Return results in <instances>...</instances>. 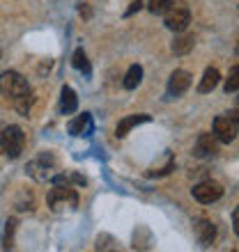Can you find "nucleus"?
<instances>
[{
	"mask_svg": "<svg viewBox=\"0 0 239 252\" xmlns=\"http://www.w3.org/2000/svg\"><path fill=\"white\" fill-rule=\"evenodd\" d=\"M140 80H143V66L131 64L129 71H126V76H124V87L126 90H136V87L140 85Z\"/></svg>",
	"mask_w": 239,
	"mask_h": 252,
	"instance_id": "obj_15",
	"label": "nucleus"
},
{
	"mask_svg": "<svg viewBox=\"0 0 239 252\" xmlns=\"http://www.w3.org/2000/svg\"><path fill=\"white\" fill-rule=\"evenodd\" d=\"M0 92L9 96L14 101L16 110L23 115H28L30 110V103H33V90L28 85V80L16 71H7L0 76Z\"/></svg>",
	"mask_w": 239,
	"mask_h": 252,
	"instance_id": "obj_1",
	"label": "nucleus"
},
{
	"mask_svg": "<svg viewBox=\"0 0 239 252\" xmlns=\"http://www.w3.org/2000/svg\"><path fill=\"white\" fill-rule=\"evenodd\" d=\"M191 87V73L184 71V69H179L170 76V83H168V94L170 96H179V94H184L186 90Z\"/></svg>",
	"mask_w": 239,
	"mask_h": 252,
	"instance_id": "obj_7",
	"label": "nucleus"
},
{
	"mask_svg": "<svg viewBox=\"0 0 239 252\" xmlns=\"http://www.w3.org/2000/svg\"><path fill=\"white\" fill-rule=\"evenodd\" d=\"M92 128H94V124H92V115L90 113H83V115H79L76 120L69 122V133L76 135V138H80V135H90Z\"/></svg>",
	"mask_w": 239,
	"mask_h": 252,
	"instance_id": "obj_9",
	"label": "nucleus"
},
{
	"mask_svg": "<svg viewBox=\"0 0 239 252\" xmlns=\"http://www.w3.org/2000/svg\"><path fill=\"white\" fill-rule=\"evenodd\" d=\"M76 108H79V96H76V92L72 87L65 85L62 94H60V110H62V115H72Z\"/></svg>",
	"mask_w": 239,
	"mask_h": 252,
	"instance_id": "obj_12",
	"label": "nucleus"
},
{
	"mask_svg": "<svg viewBox=\"0 0 239 252\" xmlns=\"http://www.w3.org/2000/svg\"><path fill=\"white\" fill-rule=\"evenodd\" d=\"M150 120H152L150 115H129V117H124V120H120L118 128H115V135H118V138H124L133 126L145 124V122H150Z\"/></svg>",
	"mask_w": 239,
	"mask_h": 252,
	"instance_id": "obj_11",
	"label": "nucleus"
},
{
	"mask_svg": "<svg viewBox=\"0 0 239 252\" xmlns=\"http://www.w3.org/2000/svg\"><path fill=\"white\" fill-rule=\"evenodd\" d=\"M23 131L19 126H5L2 133H0V147L2 152L9 156V158H19L21 152H23Z\"/></svg>",
	"mask_w": 239,
	"mask_h": 252,
	"instance_id": "obj_2",
	"label": "nucleus"
},
{
	"mask_svg": "<svg viewBox=\"0 0 239 252\" xmlns=\"http://www.w3.org/2000/svg\"><path fill=\"white\" fill-rule=\"evenodd\" d=\"M193 154H196L198 158L214 156V154H216V138H214V133H200L198 142L193 147Z\"/></svg>",
	"mask_w": 239,
	"mask_h": 252,
	"instance_id": "obj_8",
	"label": "nucleus"
},
{
	"mask_svg": "<svg viewBox=\"0 0 239 252\" xmlns=\"http://www.w3.org/2000/svg\"><path fill=\"white\" fill-rule=\"evenodd\" d=\"M196 236H198L200 246H209L216 239V225L212 220H198L196 222Z\"/></svg>",
	"mask_w": 239,
	"mask_h": 252,
	"instance_id": "obj_10",
	"label": "nucleus"
},
{
	"mask_svg": "<svg viewBox=\"0 0 239 252\" xmlns=\"http://www.w3.org/2000/svg\"><path fill=\"white\" fill-rule=\"evenodd\" d=\"M48 206H51L55 213L65 211V209H76V206H79V195H76L74 188L55 186L53 190L48 192Z\"/></svg>",
	"mask_w": 239,
	"mask_h": 252,
	"instance_id": "obj_4",
	"label": "nucleus"
},
{
	"mask_svg": "<svg viewBox=\"0 0 239 252\" xmlns=\"http://www.w3.org/2000/svg\"><path fill=\"white\" fill-rule=\"evenodd\" d=\"M140 7H143V0H133V2H131V7L126 9V16H131L133 12H138Z\"/></svg>",
	"mask_w": 239,
	"mask_h": 252,
	"instance_id": "obj_20",
	"label": "nucleus"
},
{
	"mask_svg": "<svg viewBox=\"0 0 239 252\" xmlns=\"http://www.w3.org/2000/svg\"><path fill=\"white\" fill-rule=\"evenodd\" d=\"M72 64H74V69L83 71L85 76H90V71H92V66H90V62H87V55H85V51H83V48H76V51H74Z\"/></svg>",
	"mask_w": 239,
	"mask_h": 252,
	"instance_id": "obj_16",
	"label": "nucleus"
},
{
	"mask_svg": "<svg viewBox=\"0 0 239 252\" xmlns=\"http://www.w3.org/2000/svg\"><path fill=\"white\" fill-rule=\"evenodd\" d=\"M237 128H239V117H237V110L228 115V117H216L214 120V138L219 142H226L230 145L235 138H237Z\"/></svg>",
	"mask_w": 239,
	"mask_h": 252,
	"instance_id": "obj_3",
	"label": "nucleus"
},
{
	"mask_svg": "<svg viewBox=\"0 0 239 252\" xmlns=\"http://www.w3.org/2000/svg\"><path fill=\"white\" fill-rule=\"evenodd\" d=\"M191 192H193V197L198 199V202H202V204H212V202L221 199L223 188H221V184H216V181H200V184L193 186Z\"/></svg>",
	"mask_w": 239,
	"mask_h": 252,
	"instance_id": "obj_6",
	"label": "nucleus"
},
{
	"mask_svg": "<svg viewBox=\"0 0 239 252\" xmlns=\"http://www.w3.org/2000/svg\"><path fill=\"white\" fill-rule=\"evenodd\" d=\"M237 90H239V69L233 66V69H230V76H228V80H226V92L230 94V92H237Z\"/></svg>",
	"mask_w": 239,
	"mask_h": 252,
	"instance_id": "obj_17",
	"label": "nucleus"
},
{
	"mask_svg": "<svg viewBox=\"0 0 239 252\" xmlns=\"http://www.w3.org/2000/svg\"><path fill=\"white\" fill-rule=\"evenodd\" d=\"M193 46H196V39H193V34H182L177 39L173 41V53L175 55H186L191 53Z\"/></svg>",
	"mask_w": 239,
	"mask_h": 252,
	"instance_id": "obj_14",
	"label": "nucleus"
},
{
	"mask_svg": "<svg viewBox=\"0 0 239 252\" xmlns=\"http://www.w3.org/2000/svg\"><path fill=\"white\" fill-rule=\"evenodd\" d=\"M219 80H221V73H219V69H214V66H209V69H207V71H205V76H202V80H200L198 92H200V94L212 92L214 87L219 85Z\"/></svg>",
	"mask_w": 239,
	"mask_h": 252,
	"instance_id": "obj_13",
	"label": "nucleus"
},
{
	"mask_svg": "<svg viewBox=\"0 0 239 252\" xmlns=\"http://www.w3.org/2000/svg\"><path fill=\"white\" fill-rule=\"evenodd\" d=\"M191 23V12H189V7L177 2V5H170L166 9V28L168 30H175V32H184L186 28Z\"/></svg>",
	"mask_w": 239,
	"mask_h": 252,
	"instance_id": "obj_5",
	"label": "nucleus"
},
{
	"mask_svg": "<svg viewBox=\"0 0 239 252\" xmlns=\"http://www.w3.org/2000/svg\"><path fill=\"white\" fill-rule=\"evenodd\" d=\"M175 0H150V12L152 14H163Z\"/></svg>",
	"mask_w": 239,
	"mask_h": 252,
	"instance_id": "obj_18",
	"label": "nucleus"
},
{
	"mask_svg": "<svg viewBox=\"0 0 239 252\" xmlns=\"http://www.w3.org/2000/svg\"><path fill=\"white\" fill-rule=\"evenodd\" d=\"M14 232H16V220H9L5 227V248H12V239H14Z\"/></svg>",
	"mask_w": 239,
	"mask_h": 252,
	"instance_id": "obj_19",
	"label": "nucleus"
}]
</instances>
